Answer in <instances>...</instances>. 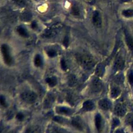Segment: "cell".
Instances as JSON below:
<instances>
[{
  "label": "cell",
  "instance_id": "34",
  "mask_svg": "<svg viewBox=\"0 0 133 133\" xmlns=\"http://www.w3.org/2000/svg\"><path fill=\"white\" fill-rule=\"evenodd\" d=\"M119 124V121L118 119L117 118H114L113 119V124L114 125V126H116L117 125H118Z\"/></svg>",
  "mask_w": 133,
  "mask_h": 133
},
{
  "label": "cell",
  "instance_id": "4",
  "mask_svg": "<svg viewBox=\"0 0 133 133\" xmlns=\"http://www.w3.org/2000/svg\"><path fill=\"white\" fill-rule=\"evenodd\" d=\"M1 50L5 62L7 65H10L12 63V58L10 55L9 49L7 45L3 44L1 47Z\"/></svg>",
  "mask_w": 133,
  "mask_h": 133
},
{
  "label": "cell",
  "instance_id": "10",
  "mask_svg": "<svg viewBox=\"0 0 133 133\" xmlns=\"http://www.w3.org/2000/svg\"><path fill=\"white\" fill-rule=\"evenodd\" d=\"M32 17V15L31 12L29 11H25L21 14L20 18V20L22 21L28 22L31 20Z\"/></svg>",
  "mask_w": 133,
  "mask_h": 133
},
{
  "label": "cell",
  "instance_id": "29",
  "mask_svg": "<svg viewBox=\"0 0 133 133\" xmlns=\"http://www.w3.org/2000/svg\"><path fill=\"white\" fill-rule=\"evenodd\" d=\"M69 37L68 36L66 35L64 38H63V45L67 47L69 45Z\"/></svg>",
  "mask_w": 133,
  "mask_h": 133
},
{
  "label": "cell",
  "instance_id": "33",
  "mask_svg": "<svg viewBox=\"0 0 133 133\" xmlns=\"http://www.w3.org/2000/svg\"><path fill=\"white\" fill-rule=\"evenodd\" d=\"M31 28H32V29H34V30L36 29V28H37V23L36 22V21H33L32 22V23H31Z\"/></svg>",
  "mask_w": 133,
  "mask_h": 133
},
{
  "label": "cell",
  "instance_id": "18",
  "mask_svg": "<svg viewBox=\"0 0 133 133\" xmlns=\"http://www.w3.org/2000/svg\"><path fill=\"white\" fill-rule=\"evenodd\" d=\"M72 124L75 128L79 130H82L83 129V127L82 123L80 122V121L76 119H73L72 121Z\"/></svg>",
  "mask_w": 133,
  "mask_h": 133
},
{
  "label": "cell",
  "instance_id": "32",
  "mask_svg": "<svg viewBox=\"0 0 133 133\" xmlns=\"http://www.w3.org/2000/svg\"><path fill=\"white\" fill-rule=\"evenodd\" d=\"M1 104L2 105H3V107H6L7 106V104L6 102V101L4 99V97H3L2 96L1 97Z\"/></svg>",
  "mask_w": 133,
  "mask_h": 133
},
{
  "label": "cell",
  "instance_id": "23",
  "mask_svg": "<svg viewBox=\"0 0 133 133\" xmlns=\"http://www.w3.org/2000/svg\"><path fill=\"white\" fill-rule=\"evenodd\" d=\"M42 64V59L39 55H36L34 58V64L36 66H39Z\"/></svg>",
  "mask_w": 133,
  "mask_h": 133
},
{
  "label": "cell",
  "instance_id": "12",
  "mask_svg": "<svg viewBox=\"0 0 133 133\" xmlns=\"http://www.w3.org/2000/svg\"><path fill=\"white\" fill-rule=\"evenodd\" d=\"M83 109L86 111H90L94 108V103L90 100H87L83 103Z\"/></svg>",
  "mask_w": 133,
  "mask_h": 133
},
{
  "label": "cell",
  "instance_id": "21",
  "mask_svg": "<svg viewBox=\"0 0 133 133\" xmlns=\"http://www.w3.org/2000/svg\"><path fill=\"white\" fill-rule=\"evenodd\" d=\"M68 83L70 86H74L77 83V79L74 75H71L69 76Z\"/></svg>",
  "mask_w": 133,
  "mask_h": 133
},
{
  "label": "cell",
  "instance_id": "5",
  "mask_svg": "<svg viewBox=\"0 0 133 133\" xmlns=\"http://www.w3.org/2000/svg\"><path fill=\"white\" fill-rule=\"evenodd\" d=\"M92 21L93 24L97 27L100 28L102 25V18L100 12L98 10L94 11L92 17Z\"/></svg>",
  "mask_w": 133,
  "mask_h": 133
},
{
  "label": "cell",
  "instance_id": "35",
  "mask_svg": "<svg viewBox=\"0 0 133 133\" xmlns=\"http://www.w3.org/2000/svg\"><path fill=\"white\" fill-rule=\"evenodd\" d=\"M116 81L118 83H122L123 82V77L122 76H119L116 79Z\"/></svg>",
  "mask_w": 133,
  "mask_h": 133
},
{
  "label": "cell",
  "instance_id": "14",
  "mask_svg": "<svg viewBox=\"0 0 133 133\" xmlns=\"http://www.w3.org/2000/svg\"><path fill=\"white\" fill-rule=\"evenodd\" d=\"M56 111L58 113L60 114L68 115L71 113V110L68 108L64 107H58L56 109Z\"/></svg>",
  "mask_w": 133,
  "mask_h": 133
},
{
  "label": "cell",
  "instance_id": "2",
  "mask_svg": "<svg viewBox=\"0 0 133 133\" xmlns=\"http://www.w3.org/2000/svg\"><path fill=\"white\" fill-rule=\"evenodd\" d=\"M62 27V24L58 23L53 24L51 26L46 29L42 33V36L44 38H51L57 34V30Z\"/></svg>",
  "mask_w": 133,
  "mask_h": 133
},
{
  "label": "cell",
  "instance_id": "36",
  "mask_svg": "<svg viewBox=\"0 0 133 133\" xmlns=\"http://www.w3.org/2000/svg\"><path fill=\"white\" fill-rule=\"evenodd\" d=\"M115 133H125V132H124V131H123V130H122V129H118V130H117L115 131Z\"/></svg>",
  "mask_w": 133,
  "mask_h": 133
},
{
  "label": "cell",
  "instance_id": "7",
  "mask_svg": "<svg viewBox=\"0 0 133 133\" xmlns=\"http://www.w3.org/2000/svg\"><path fill=\"white\" fill-rule=\"evenodd\" d=\"M102 87V84L101 82L98 78H95L91 85V90L94 92H99Z\"/></svg>",
  "mask_w": 133,
  "mask_h": 133
},
{
  "label": "cell",
  "instance_id": "27",
  "mask_svg": "<svg viewBox=\"0 0 133 133\" xmlns=\"http://www.w3.org/2000/svg\"><path fill=\"white\" fill-rule=\"evenodd\" d=\"M103 68L101 65H99L97 67V70H96V72L97 75H101L103 73Z\"/></svg>",
  "mask_w": 133,
  "mask_h": 133
},
{
  "label": "cell",
  "instance_id": "1",
  "mask_svg": "<svg viewBox=\"0 0 133 133\" xmlns=\"http://www.w3.org/2000/svg\"><path fill=\"white\" fill-rule=\"evenodd\" d=\"M78 63L83 68L89 69L92 68L95 63L93 58L87 54H81L76 56Z\"/></svg>",
  "mask_w": 133,
  "mask_h": 133
},
{
  "label": "cell",
  "instance_id": "6",
  "mask_svg": "<svg viewBox=\"0 0 133 133\" xmlns=\"http://www.w3.org/2000/svg\"><path fill=\"white\" fill-rule=\"evenodd\" d=\"M124 34H125V39L126 44L128 47L129 49L133 51V38L131 35L129 34V33L126 30H125L124 31Z\"/></svg>",
  "mask_w": 133,
  "mask_h": 133
},
{
  "label": "cell",
  "instance_id": "8",
  "mask_svg": "<svg viewBox=\"0 0 133 133\" xmlns=\"http://www.w3.org/2000/svg\"><path fill=\"white\" fill-rule=\"evenodd\" d=\"M114 112L117 116H123L126 112V108L124 104L122 103H118L115 107Z\"/></svg>",
  "mask_w": 133,
  "mask_h": 133
},
{
  "label": "cell",
  "instance_id": "30",
  "mask_svg": "<svg viewBox=\"0 0 133 133\" xmlns=\"http://www.w3.org/2000/svg\"><path fill=\"white\" fill-rule=\"evenodd\" d=\"M61 66L62 70L65 71L66 70V65L65 61L63 59H61Z\"/></svg>",
  "mask_w": 133,
  "mask_h": 133
},
{
  "label": "cell",
  "instance_id": "15",
  "mask_svg": "<svg viewBox=\"0 0 133 133\" xmlns=\"http://www.w3.org/2000/svg\"><path fill=\"white\" fill-rule=\"evenodd\" d=\"M101 124H102V119L101 117L100 114L96 115L95 117V125L97 130L99 131L101 129Z\"/></svg>",
  "mask_w": 133,
  "mask_h": 133
},
{
  "label": "cell",
  "instance_id": "19",
  "mask_svg": "<svg viewBox=\"0 0 133 133\" xmlns=\"http://www.w3.org/2000/svg\"><path fill=\"white\" fill-rule=\"evenodd\" d=\"M71 12L74 16H78L80 15V10L77 5H74L71 8Z\"/></svg>",
  "mask_w": 133,
  "mask_h": 133
},
{
  "label": "cell",
  "instance_id": "31",
  "mask_svg": "<svg viewBox=\"0 0 133 133\" xmlns=\"http://www.w3.org/2000/svg\"><path fill=\"white\" fill-rule=\"evenodd\" d=\"M16 118L17 119H18L19 121H22L24 118V115L22 114V113H18L17 115H16Z\"/></svg>",
  "mask_w": 133,
  "mask_h": 133
},
{
  "label": "cell",
  "instance_id": "3",
  "mask_svg": "<svg viewBox=\"0 0 133 133\" xmlns=\"http://www.w3.org/2000/svg\"><path fill=\"white\" fill-rule=\"evenodd\" d=\"M21 99L26 103H33L36 99L37 96L35 93L32 91H25L21 95Z\"/></svg>",
  "mask_w": 133,
  "mask_h": 133
},
{
  "label": "cell",
  "instance_id": "38",
  "mask_svg": "<svg viewBox=\"0 0 133 133\" xmlns=\"http://www.w3.org/2000/svg\"><path fill=\"white\" fill-rule=\"evenodd\" d=\"M119 1H121L122 2H128L130 1V0H119Z\"/></svg>",
  "mask_w": 133,
  "mask_h": 133
},
{
  "label": "cell",
  "instance_id": "25",
  "mask_svg": "<svg viewBox=\"0 0 133 133\" xmlns=\"http://www.w3.org/2000/svg\"><path fill=\"white\" fill-rule=\"evenodd\" d=\"M52 102V97H51L50 96H49L45 100V102H44L45 106H46V107H49L51 105Z\"/></svg>",
  "mask_w": 133,
  "mask_h": 133
},
{
  "label": "cell",
  "instance_id": "13",
  "mask_svg": "<svg viewBox=\"0 0 133 133\" xmlns=\"http://www.w3.org/2000/svg\"><path fill=\"white\" fill-rule=\"evenodd\" d=\"M16 31L21 36L26 37L28 36V33L26 29L22 26H19L16 28Z\"/></svg>",
  "mask_w": 133,
  "mask_h": 133
},
{
  "label": "cell",
  "instance_id": "16",
  "mask_svg": "<svg viewBox=\"0 0 133 133\" xmlns=\"http://www.w3.org/2000/svg\"><path fill=\"white\" fill-rule=\"evenodd\" d=\"M121 89L120 88L117 86H114L112 87L111 90V96L112 97L115 98L117 97L120 93H121Z\"/></svg>",
  "mask_w": 133,
  "mask_h": 133
},
{
  "label": "cell",
  "instance_id": "39",
  "mask_svg": "<svg viewBox=\"0 0 133 133\" xmlns=\"http://www.w3.org/2000/svg\"><path fill=\"white\" fill-rule=\"evenodd\" d=\"M9 133H16V132H15L14 131H10Z\"/></svg>",
  "mask_w": 133,
  "mask_h": 133
},
{
  "label": "cell",
  "instance_id": "11",
  "mask_svg": "<svg viewBox=\"0 0 133 133\" xmlns=\"http://www.w3.org/2000/svg\"><path fill=\"white\" fill-rule=\"evenodd\" d=\"M99 105L102 110H108L111 107V103L106 99H102L99 101Z\"/></svg>",
  "mask_w": 133,
  "mask_h": 133
},
{
  "label": "cell",
  "instance_id": "17",
  "mask_svg": "<svg viewBox=\"0 0 133 133\" xmlns=\"http://www.w3.org/2000/svg\"><path fill=\"white\" fill-rule=\"evenodd\" d=\"M46 82L51 87H54L57 84V78L55 76L47 77L46 79Z\"/></svg>",
  "mask_w": 133,
  "mask_h": 133
},
{
  "label": "cell",
  "instance_id": "28",
  "mask_svg": "<svg viewBox=\"0 0 133 133\" xmlns=\"http://www.w3.org/2000/svg\"><path fill=\"white\" fill-rule=\"evenodd\" d=\"M128 81L131 86H133V71H130L128 74Z\"/></svg>",
  "mask_w": 133,
  "mask_h": 133
},
{
  "label": "cell",
  "instance_id": "20",
  "mask_svg": "<svg viewBox=\"0 0 133 133\" xmlns=\"http://www.w3.org/2000/svg\"><path fill=\"white\" fill-rule=\"evenodd\" d=\"M125 122L127 124L133 126V113H128L126 115Z\"/></svg>",
  "mask_w": 133,
  "mask_h": 133
},
{
  "label": "cell",
  "instance_id": "24",
  "mask_svg": "<svg viewBox=\"0 0 133 133\" xmlns=\"http://www.w3.org/2000/svg\"><path fill=\"white\" fill-rule=\"evenodd\" d=\"M14 2L20 7L24 6L26 4V0H13Z\"/></svg>",
  "mask_w": 133,
  "mask_h": 133
},
{
  "label": "cell",
  "instance_id": "9",
  "mask_svg": "<svg viewBox=\"0 0 133 133\" xmlns=\"http://www.w3.org/2000/svg\"><path fill=\"white\" fill-rule=\"evenodd\" d=\"M125 61L123 57L121 55H118L115 59L114 62V66L117 70H122L124 68Z\"/></svg>",
  "mask_w": 133,
  "mask_h": 133
},
{
  "label": "cell",
  "instance_id": "40",
  "mask_svg": "<svg viewBox=\"0 0 133 133\" xmlns=\"http://www.w3.org/2000/svg\"><path fill=\"white\" fill-rule=\"evenodd\" d=\"M36 1H37V0H36Z\"/></svg>",
  "mask_w": 133,
  "mask_h": 133
},
{
  "label": "cell",
  "instance_id": "22",
  "mask_svg": "<svg viewBox=\"0 0 133 133\" xmlns=\"http://www.w3.org/2000/svg\"><path fill=\"white\" fill-rule=\"evenodd\" d=\"M122 14L125 17L129 18L133 17V9H128L123 10L122 12Z\"/></svg>",
  "mask_w": 133,
  "mask_h": 133
},
{
  "label": "cell",
  "instance_id": "37",
  "mask_svg": "<svg viewBox=\"0 0 133 133\" xmlns=\"http://www.w3.org/2000/svg\"><path fill=\"white\" fill-rule=\"evenodd\" d=\"M25 133H33V131L30 129H28L26 130Z\"/></svg>",
  "mask_w": 133,
  "mask_h": 133
},
{
  "label": "cell",
  "instance_id": "26",
  "mask_svg": "<svg viewBox=\"0 0 133 133\" xmlns=\"http://www.w3.org/2000/svg\"><path fill=\"white\" fill-rule=\"evenodd\" d=\"M47 54L48 56L50 57H54L57 55L56 51L54 49H49L47 51Z\"/></svg>",
  "mask_w": 133,
  "mask_h": 133
}]
</instances>
